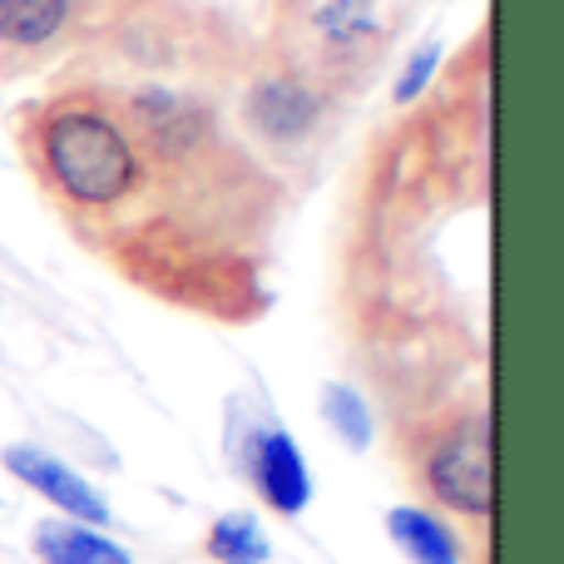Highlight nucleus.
Masks as SVG:
<instances>
[{
  "mask_svg": "<svg viewBox=\"0 0 564 564\" xmlns=\"http://www.w3.org/2000/svg\"><path fill=\"white\" fill-rule=\"evenodd\" d=\"M45 174L65 198L85 208H109L134 188L139 159L129 134L99 109H59L40 139Z\"/></svg>",
  "mask_w": 564,
  "mask_h": 564,
  "instance_id": "obj_1",
  "label": "nucleus"
},
{
  "mask_svg": "<svg viewBox=\"0 0 564 564\" xmlns=\"http://www.w3.org/2000/svg\"><path fill=\"white\" fill-rule=\"evenodd\" d=\"M426 486L456 516H490V421L466 416L431 446Z\"/></svg>",
  "mask_w": 564,
  "mask_h": 564,
  "instance_id": "obj_2",
  "label": "nucleus"
},
{
  "mask_svg": "<svg viewBox=\"0 0 564 564\" xmlns=\"http://www.w3.org/2000/svg\"><path fill=\"white\" fill-rule=\"evenodd\" d=\"M0 460L10 466V476H20L30 490H40L50 506H59L65 516H75L79 525H95L99 530L109 520L105 496H99L85 476H75L65 460L50 456V451H40V446H6V456H0Z\"/></svg>",
  "mask_w": 564,
  "mask_h": 564,
  "instance_id": "obj_3",
  "label": "nucleus"
},
{
  "mask_svg": "<svg viewBox=\"0 0 564 564\" xmlns=\"http://www.w3.org/2000/svg\"><path fill=\"white\" fill-rule=\"evenodd\" d=\"M248 476H253L258 496L278 510V516H302L312 500V476L302 460L297 441L288 431H253L248 441Z\"/></svg>",
  "mask_w": 564,
  "mask_h": 564,
  "instance_id": "obj_4",
  "label": "nucleus"
},
{
  "mask_svg": "<svg viewBox=\"0 0 564 564\" xmlns=\"http://www.w3.org/2000/svg\"><path fill=\"white\" fill-rule=\"evenodd\" d=\"M317 119H322V99L292 75L258 79V85L248 89V124L263 139H273V144H297V139H307L312 129H317Z\"/></svg>",
  "mask_w": 564,
  "mask_h": 564,
  "instance_id": "obj_5",
  "label": "nucleus"
},
{
  "mask_svg": "<svg viewBox=\"0 0 564 564\" xmlns=\"http://www.w3.org/2000/svg\"><path fill=\"white\" fill-rule=\"evenodd\" d=\"M35 555L40 564H129V550L99 535L79 520H45L35 525Z\"/></svg>",
  "mask_w": 564,
  "mask_h": 564,
  "instance_id": "obj_6",
  "label": "nucleus"
},
{
  "mask_svg": "<svg viewBox=\"0 0 564 564\" xmlns=\"http://www.w3.org/2000/svg\"><path fill=\"white\" fill-rule=\"evenodd\" d=\"M387 530L397 540V550L411 564H460V545L456 535L446 530V520H436L431 510L416 506H397L387 516Z\"/></svg>",
  "mask_w": 564,
  "mask_h": 564,
  "instance_id": "obj_7",
  "label": "nucleus"
},
{
  "mask_svg": "<svg viewBox=\"0 0 564 564\" xmlns=\"http://www.w3.org/2000/svg\"><path fill=\"white\" fill-rule=\"evenodd\" d=\"M69 0H0V40L15 50H40L65 30Z\"/></svg>",
  "mask_w": 564,
  "mask_h": 564,
  "instance_id": "obj_8",
  "label": "nucleus"
},
{
  "mask_svg": "<svg viewBox=\"0 0 564 564\" xmlns=\"http://www.w3.org/2000/svg\"><path fill=\"white\" fill-rule=\"evenodd\" d=\"M208 555L218 564H268L273 545H268L263 525L253 516H224L208 530Z\"/></svg>",
  "mask_w": 564,
  "mask_h": 564,
  "instance_id": "obj_9",
  "label": "nucleus"
},
{
  "mask_svg": "<svg viewBox=\"0 0 564 564\" xmlns=\"http://www.w3.org/2000/svg\"><path fill=\"white\" fill-rule=\"evenodd\" d=\"M322 416L332 421V431H337V436L347 441L351 451H367V441H371V411H367V401H361L351 387L332 381V387L322 391Z\"/></svg>",
  "mask_w": 564,
  "mask_h": 564,
  "instance_id": "obj_10",
  "label": "nucleus"
},
{
  "mask_svg": "<svg viewBox=\"0 0 564 564\" xmlns=\"http://www.w3.org/2000/svg\"><path fill=\"white\" fill-rule=\"evenodd\" d=\"M317 30H322V40L337 50L361 45L371 30V6L367 0H327V6L317 10Z\"/></svg>",
  "mask_w": 564,
  "mask_h": 564,
  "instance_id": "obj_11",
  "label": "nucleus"
},
{
  "mask_svg": "<svg viewBox=\"0 0 564 564\" xmlns=\"http://www.w3.org/2000/svg\"><path fill=\"white\" fill-rule=\"evenodd\" d=\"M436 59H441V45H421L416 55L406 59V69L397 75V85H391V99H397V105H411V99H416L421 89L431 85V75H436Z\"/></svg>",
  "mask_w": 564,
  "mask_h": 564,
  "instance_id": "obj_12",
  "label": "nucleus"
}]
</instances>
